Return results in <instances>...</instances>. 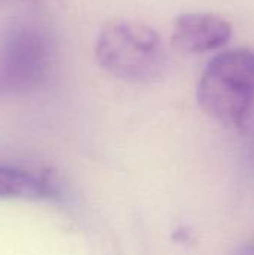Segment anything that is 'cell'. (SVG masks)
I'll list each match as a JSON object with an SVG mask.
<instances>
[{
	"instance_id": "1",
	"label": "cell",
	"mask_w": 254,
	"mask_h": 255,
	"mask_svg": "<svg viewBox=\"0 0 254 255\" xmlns=\"http://www.w3.org/2000/svg\"><path fill=\"white\" fill-rule=\"evenodd\" d=\"M94 54L103 70L127 82L153 84L168 72L163 39L153 27L139 21H108L99 31Z\"/></svg>"
},
{
	"instance_id": "2",
	"label": "cell",
	"mask_w": 254,
	"mask_h": 255,
	"mask_svg": "<svg viewBox=\"0 0 254 255\" xmlns=\"http://www.w3.org/2000/svg\"><path fill=\"white\" fill-rule=\"evenodd\" d=\"M196 99L219 123L243 127L254 99V51L235 48L213 57L198 82Z\"/></svg>"
},
{
	"instance_id": "3",
	"label": "cell",
	"mask_w": 254,
	"mask_h": 255,
	"mask_svg": "<svg viewBox=\"0 0 254 255\" xmlns=\"http://www.w3.org/2000/svg\"><path fill=\"white\" fill-rule=\"evenodd\" d=\"M54 63L51 37L37 27L16 25L0 42V90L27 91L40 85Z\"/></svg>"
},
{
	"instance_id": "4",
	"label": "cell",
	"mask_w": 254,
	"mask_h": 255,
	"mask_svg": "<svg viewBox=\"0 0 254 255\" xmlns=\"http://www.w3.org/2000/svg\"><path fill=\"white\" fill-rule=\"evenodd\" d=\"M232 37L228 19L211 12H186L175 18L171 33L172 46L186 54H201L225 46Z\"/></svg>"
},
{
	"instance_id": "5",
	"label": "cell",
	"mask_w": 254,
	"mask_h": 255,
	"mask_svg": "<svg viewBox=\"0 0 254 255\" xmlns=\"http://www.w3.org/2000/svg\"><path fill=\"white\" fill-rule=\"evenodd\" d=\"M61 185L57 178L45 170L0 164V197L25 200H58Z\"/></svg>"
},
{
	"instance_id": "6",
	"label": "cell",
	"mask_w": 254,
	"mask_h": 255,
	"mask_svg": "<svg viewBox=\"0 0 254 255\" xmlns=\"http://www.w3.org/2000/svg\"><path fill=\"white\" fill-rule=\"evenodd\" d=\"M232 255H254V239L244 244V245H241V247H238Z\"/></svg>"
}]
</instances>
